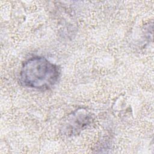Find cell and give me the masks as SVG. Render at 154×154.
Segmentation results:
<instances>
[{"mask_svg":"<svg viewBox=\"0 0 154 154\" xmlns=\"http://www.w3.org/2000/svg\"><path fill=\"white\" fill-rule=\"evenodd\" d=\"M60 76L61 70L57 64L43 57L34 56L22 64L19 81L28 88L46 90L56 85Z\"/></svg>","mask_w":154,"mask_h":154,"instance_id":"cell-1","label":"cell"},{"mask_svg":"<svg viewBox=\"0 0 154 154\" xmlns=\"http://www.w3.org/2000/svg\"><path fill=\"white\" fill-rule=\"evenodd\" d=\"M91 120V117L86 110L78 109L69 116L66 131H70L71 134H76L88 125Z\"/></svg>","mask_w":154,"mask_h":154,"instance_id":"cell-2","label":"cell"}]
</instances>
